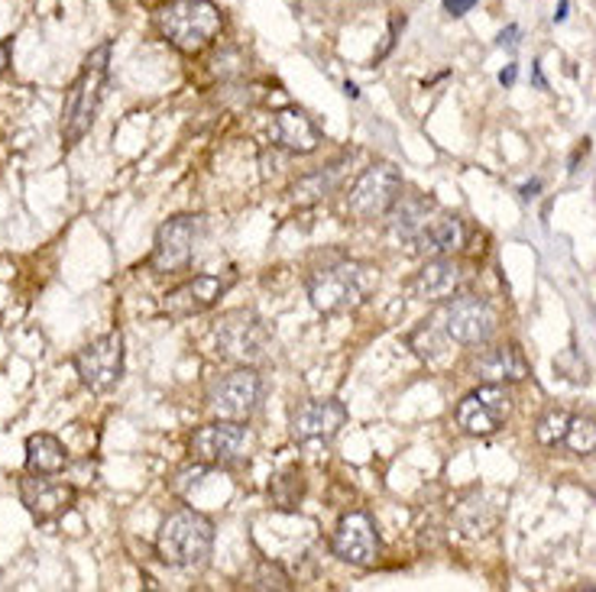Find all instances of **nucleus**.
<instances>
[{
    "instance_id": "dca6fc26",
    "label": "nucleus",
    "mask_w": 596,
    "mask_h": 592,
    "mask_svg": "<svg viewBox=\"0 0 596 592\" xmlns=\"http://www.w3.org/2000/svg\"><path fill=\"white\" fill-rule=\"evenodd\" d=\"M347 424V408L337 399H315L305 402L292 411V434L296 441H331L340 434V428Z\"/></svg>"
},
{
    "instance_id": "b1692460",
    "label": "nucleus",
    "mask_w": 596,
    "mask_h": 592,
    "mask_svg": "<svg viewBox=\"0 0 596 592\" xmlns=\"http://www.w3.org/2000/svg\"><path fill=\"white\" fill-rule=\"evenodd\" d=\"M564 444L570 446L574 453H594L596 450V421L590 418H570L567 424V434H564Z\"/></svg>"
},
{
    "instance_id": "2eb2a0df",
    "label": "nucleus",
    "mask_w": 596,
    "mask_h": 592,
    "mask_svg": "<svg viewBox=\"0 0 596 592\" xmlns=\"http://www.w3.org/2000/svg\"><path fill=\"white\" fill-rule=\"evenodd\" d=\"M20 499L27 505V512L37 521H56L62 519L66 512L74 509V485L69 482L52 480V476H42V473H30L20 480Z\"/></svg>"
},
{
    "instance_id": "393cba45",
    "label": "nucleus",
    "mask_w": 596,
    "mask_h": 592,
    "mask_svg": "<svg viewBox=\"0 0 596 592\" xmlns=\"http://www.w3.org/2000/svg\"><path fill=\"white\" fill-rule=\"evenodd\" d=\"M567 424H570V414L567 411H548L542 421H538V441L542 444H560L564 434H567Z\"/></svg>"
},
{
    "instance_id": "ddd939ff",
    "label": "nucleus",
    "mask_w": 596,
    "mask_h": 592,
    "mask_svg": "<svg viewBox=\"0 0 596 592\" xmlns=\"http://www.w3.org/2000/svg\"><path fill=\"white\" fill-rule=\"evenodd\" d=\"M513 411V399L506 392V385H496V382H484L477 392L464 395V402L457 405V424L467 431V434H493L499 431V424L509 418Z\"/></svg>"
},
{
    "instance_id": "9d476101",
    "label": "nucleus",
    "mask_w": 596,
    "mask_h": 592,
    "mask_svg": "<svg viewBox=\"0 0 596 592\" xmlns=\"http://www.w3.org/2000/svg\"><path fill=\"white\" fill-rule=\"evenodd\" d=\"M198 233H201V218H195V214L169 218V221L159 227V233H156L149 269L152 272H182L188 262H191Z\"/></svg>"
},
{
    "instance_id": "f257e3e1",
    "label": "nucleus",
    "mask_w": 596,
    "mask_h": 592,
    "mask_svg": "<svg viewBox=\"0 0 596 592\" xmlns=\"http://www.w3.org/2000/svg\"><path fill=\"white\" fill-rule=\"evenodd\" d=\"M156 33L186 56L205 52L224 30V13L211 0H166L152 13Z\"/></svg>"
},
{
    "instance_id": "7ed1b4c3",
    "label": "nucleus",
    "mask_w": 596,
    "mask_h": 592,
    "mask_svg": "<svg viewBox=\"0 0 596 592\" xmlns=\"http://www.w3.org/2000/svg\"><path fill=\"white\" fill-rule=\"evenodd\" d=\"M215 548V521L198 509H176L156 534V554L179 570H201Z\"/></svg>"
},
{
    "instance_id": "4468645a",
    "label": "nucleus",
    "mask_w": 596,
    "mask_h": 592,
    "mask_svg": "<svg viewBox=\"0 0 596 592\" xmlns=\"http://www.w3.org/2000/svg\"><path fill=\"white\" fill-rule=\"evenodd\" d=\"M335 554L350 563V566H372L379 560L383 551V541H379V531H376V521L367 512H350L344 515L335 531V541H331Z\"/></svg>"
},
{
    "instance_id": "39448f33",
    "label": "nucleus",
    "mask_w": 596,
    "mask_h": 592,
    "mask_svg": "<svg viewBox=\"0 0 596 592\" xmlns=\"http://www.w3.org/2000/svg\"><path fill=\"white\" fill-rule=\"evenodd\" d=\"M215 340H218V353L224 360L240 363V367L262 363L272 347V337L260 321V314H254L247 308L221 314V321L215 324Z\"/></svg>"
},
{
    "instance_id": "cd10ccee",
    "label": "nucleus",
    "mask_w": 596,
    "mask_h": 592,
    "mask_svg": "<svg viewBox=\"0 0 596 592\" xmlns=\"http://www.w3.org/2000/svg\"><path fill=\"white\" fill-rule=\"evenodd\" d=\"M7 66H10V42H0V78L7 72Z\"/></svg>"
},
{
    "instance_id": "1a4fd4ad",
    "label": "nucleus",
    "mask_w": 596,
    "mask_h": 592,
    "mask_svg": "<svg viewBox=\"0 0 596 592\" xmlns=\"http://www.w3.org/2000/svg\"><path fill=\"white\" fill-rule=\"evenodd\" d=\"M230 285H234V275H195L179 289L159 298V314L169 321H186L195 314H205L227 295Z\"/></svg>"
},
{
    "instance_id": "a878e982",
    "label": "nucleus",
    "mask_w": 596,
    "mask_h": 592,
    "mask_svg": "<svg viewBox=\"0 0 596 592\" xmlns=\"http://www.w3.org/2000/svg\"><path fill=\"white\" fill-rule=\"evenodd\" d=\"M555 370L564 372L570 382H587V367L580 363V357H577V350L570 347V350H564L558 360H555Z\"/></svg>"
},
{
    "instance_id": "f03ea898",
    "label": "nucleus",
    "mask_w": 596,
    "mask_h": 592,
    "mask_svg": "<svg viewBox=\"0 0 596 592\" xmlns=\"http://www.w3.org/2000/svg\"><path fill=\"white\" fill-rule=\"evenodd\" d=\"M108 72H111V42H101L88 52L81 62V72L66 91L62 104V140L66 147H74L85 140V133L95 123V113L101 108L105 88H108Z\"/></svg>"
},
{
    "instance_id": "6e6552de",
    "label": "nucleus",
    "mask_w": 596,
    "mask_h": 592,
    "mask_svg": "<svg viewBox=\"0 0 596 592\" xmlns=\"http://www.w3.org/2000/svg\"><path fill=\"white\" fill-rule=\"evenodd\" d=\"M250 446V428L244 421L218 418L205 428H198L188 441V450L205 466H227L237 463Z\"/></svg>"
},
{
    "instance_id": "0eeeda50",
    "label": "nucleus",
    "mask_w": 596,
    "mask_h": 592,
    "mask_svg": "<svg viewBox=\"0 0 596 592\" xmlns=\"http://www.w3.org/2000/svg\"><path fill=\"white\" fill-rule=\"evenodd\" d=\"M74 372L85 389L91 392H108L123 375V333L111 331L91 343H85L74 353Z\"/></svg>"
},
{
    "instance_id": "5701e85b",
    "label": "nucleus",
    "mask_w": 596,
    "mask_h": 592,
    "mask_svg": "<svg viewBox=\"0 0 596 592\" xmlns=\"http://www.w3.org/2000/svg\"><path fill=\"white\" fill-rule=\"evenodd\" d=\"M340 179H344V162H335V165H328V169H318V172L298 179L289 194H292L296 204H305V208H308V204H318V201H325L328 194H335Z\"/></svg>"
},
{
    "instance_id": "6ab92c4d",
    "label": "nucleus",
    "mask_w": 596,
    "mask_h": 592,
    "mask_svg": "<svg viewBox=\"0 0 596 592\" xmlns=\"http://www.w3.org/2000/svg\"><path fill=\"white\" fill-rule=\"evenodd\" d=\"M431 211L435 204L421 194H399L396 204L386 211V223H389V233L396 240H406V243H415V237L425 230V223L431 221Z\"/></svg>"
},
{
    "instance_id": "f8f14e48",
    "label": "nucleus",
    "mask_w": 596,
    "mask_h": 592,
    "mask_svg": "<svg viewBox=\"0 0 596 592\" xmlns=\"http://www.w3.org/2000/svg\"><path fill=\"white\" fill-rule=\"evenodd\" d=\"M262 399V379L257 370L244 367L234 370L230 375L218 379L208 392V408L218 418H230V421H244L254 414V408L260 405Z\"/></svg>"
},
{
    "instance_id": "f3484780",
    "label": "nucleus",
    "mask_w": 596,
    "mask_h": 592,
    "mask_svg": "<svg viewBox=\"0 0 596 592\" xmlns=\"http://www.w3.org/2000/svg\"><path fill=\"white\" fill-rule=\"evenodd\" d=\"M464 285V269L450 257H431L411 279V292L421 301H447Z\"/></svg>"
},
{
    "instance_id": "4be33fe9",
    "label": "nucleus",
    "mask_w": 596,
    "mask_h": 592,
    "mask_svg": "<svg viewBox=\"0 0 596 592\" xmlns=\"http://www.w3.org/2000/svg\"><path fill=\"white\" fill-rule=\"evenodd\" d=\"M69 466V450L56 434H30L27 438V470L42 476H59Z\"/></svg>"
},
{
    "instance_id": "20e7f679",
    "label": "nucleus",
    "mask_w": 596,
    "mask_h": 592,
    "mask_svg": "<svg viewBox=\"0 0 596 592\" xmlns=\"http://www.w3.org/2000/svg\"><path fill=\"white\" fill-rule=\"evenodd\" d=\"M376 282V269L367 262L340 260L308 275V298L321 314H347L360 308Z\"/></svg>"
},
{
    "instance_id": "c756f323",
    "label": "nucleus",
    "mask_w": 596,
    "mask_h": 592,
    "mask_svg": "<svg viewBox=\"0 0 596 592\" xmlns=\"http://www.w3.org/2000/svg\"><path fill=\"white\" fill-rule=\"evenodd\" d=\"M564 17H567V3H560L558 7V13H555V23H560Z\"/></svg>"
},
{
    "instance_id": "9b49d317",
    "label": "nucleus",
    "mask_w": 596,
    "mask_h": 592,
    "mask_svg": "<svg viewBox=\"0 0 596 592\" xmlns=\"http://www.w3.org/2000/svg\"><path fill=\"white\" fill-rule=\"evenodd\" d=\"M445 333L460 347H480L496 333V311L480 295L450 298L445 308Z\"/></svg>"
},
{
    "instance_id": "412c9836",
    "label": "nucleus",
    "mask_w": 596,
    "mask_h": 592,
    "mask_svg": "<svg viewBox=\"0 0 596 592\" xmlns=\"http://www.w3.org/2000/svg\"><path fill=\"white\" fill-rule=\"evenodd\" d=\"M474 372L480 382H496V385H506V382H519L528 375V363L516 347H496V350H486L484 357L474 363Z\"/></svg>"
},
{
    "instance_id": "c85d7f7f",
    "label": "nucleus",
    "mask_w": 596,
    "mask_h": 592,
    "mask_svg": "<svg viewBox=\"0 0 596 592\" xmlns=\"http://www.w3.org/2000/svg\"><path fill=\"white\" fill-rule=\"evenodd\" d=\"M499 81H503V84H506V88H509V84H513V81H516V66H509V69H506V72L499 74Z\"/></svg>"
},
{
    "instance_id": "aec40b11",
    "label": "nucleus",
    "mask_w": 596,
    "mask_h": 592,
    "mask_svg": "<svg viewBox=\"0 0 596 592\" xmlns=\"http://www.w3.org/2000/svg\"><path fill=\"white\" fill-rule=\"evenodd\" d=\"M276 140L289 152L308 155L321 147V130L315 127V120L308 113H301L298 108H282L276 113Z\"/></svg>"
},
{
    "instance_id": "423d86ee",
    "label": "nucleus",
    "mask_w": 596,
    "mask_h": 592,
    "mask_svg": "<svg viewBox=\"0 0 596 592\" xmlns=\"http://www.w3.org/2000/svg\"><path fill=\"white\" fill-rule=\"evenodd\" d=\"M403 194V175L393 162H376L370 165L354 188L347 194V211L360 221H372V218H383L396 198Z\"/></svg>"
},
{
    "instance_id": "bb28decb",
    "label": "nucleus",
    "mask_w": 596,
    "mask_h": 592,
    "mask_svg": "<svg viewBox=\"0 0 596 592\" xmlns=\"http://www.w3.org/2000/svg\"><path fill=\"white\" fill-rule=\"evenodd\" d=\"M474 3H477V0H445V10L450 17H464V13L474 10Z\"/></svg>"
},
{
    "instance_id": "a211bd4d",
    "label": "nucleus",
    "mask_w": 596,
    "mask_h": 592,
    "mask_svg": "<svg viewBox=\"0 0 596 592\" xmlns=\"http://www.w3.org/2000/svg\"><path fill=\"white\" fill-rule=\"evenodd\" d=\"M464 243H467V230H464V221L454 214L431 218L425 223V230L415 237V250L425 257H454Z\"/></svg>"
}]
</instances>
